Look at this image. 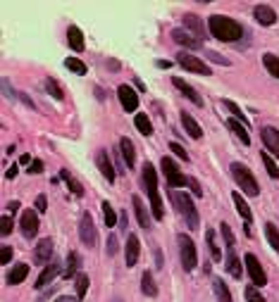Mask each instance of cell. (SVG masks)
I'll use <instances>...</instances> for the list:
<instances>
[{
	"instance_id": "obj_1",
	"label": "cell",
	"mask_w": 279,
	"mask_h": 302,
	"mask_svg": "<svg viewBox=\"0 0 279 302\" xmlns=\"http://www.w3.org/2000/svg\"><path fill=\"white\" fill-rule=\"evenodd\" d=\"M208 29H210V33H213L217 41H222V43H236V41L244 36V27H241L236 19L224 17V15H213V17L208 19Z\"/></svg>"
},
{
	"instance_id": "obj_2",
	"label": "cell",
	"mask_w": 279,
	"mask_h": 302,
	"mask_svg": "<svg viewBox=\"0 0 279 302\" xmlns=\"http://www.w3.org/2000/svg\"><path fill=\"white\" fill-rule=\"evenodd\" d=\"M141 181H143V188L150 197V212L153 217L160 221L165 217V207H163V200H160V193H158V171L150 162H146L143 169H141Z\"/></svg>"
},
{
	"instance_id": "obj_3",
	"label": "cell",
	"mask_w": 279,
	"mask_h": 302,
	"mask_svg": "<svg viewBox=\"0 0 279 302\" xmlns=\"http://www.w3.org/2000/svg\"><path fill=\"white\" fill-rule=\"evenodd\" d=\"M169 200H172V205L177 207V212L186 219V226L196 231L198 226H200V217H198V210H196L194 200L186 195V193H179V191H169Z\"/></svg>"
},
{
	"instance_id": "obj_4",
	"label": "cell",
	"mask_w": 279,
	"mask_h": 302,
	"mask_svg": "<svg viewBox=\"0 0 279 302\" xmlns=\"http://www.w3.org/2000/svg\"><path fill=\"white\" fill-rule=\"evenodd\" d=\"M231 176H234V181L244 188V193L246 195H251V197H255L258 193H260V188H258V181L253 179L251 169L246 165H241V162H234L231 165Z\"/></svg>"
},
{
	"instance_id": "obj_5",
	"label": "cell",
	"mask_w": 279,
	"mask_h": 302,
	"mask_svg": "<svg viewBox=\"0 0 279 302\" xmlns=\"http://www.w3.org/2000/svg\"><path fill=\"white\" fill-rule=\"evenodd\" d=\"M177 243H179V257H181V267H184L186 272L196 269V264H198V252H196L194 241H191L186 233H179V236H177Z\"/></svg>"
},
{
	"instance_id": "obj_6",
	"label": "cell",
	"mask_w": 279,
	"mask_h": 302,
	"mask_svg": "<svg viewBox=\"0 0 279 302\" xmlns=\"http://www.w3.org/2000/svg\"><path fill=\"white\" fill-rule=\"evenodd\" d=\"M79 238H82V243L88 247L98 245V228H96V224H93L91 212H84V214H82V221H79Z\"/></svg>"
},
{
	"instance_id": "obj_7",
	"label": "cell",
	"mask_w": 279,
	"mask_h": 302,
	"mask_svg": "<svg viewBox=\"0 0 279 302\" xmlns=\"http://www.w3.org/2000/svg\"><path fill=\"white\" fill-rule=\"evenodd\" d=\"M160 169H163V174H165V179H167L169 188H181V186L189 183V179H186L184 174H179V166L174 165L169 157H163V160H160Z\"/></svg>"
},
{
	"instance_id": "obj_8",
	"label": "cell",
	"mask_w": 279,
	"mask_h": 302,
	"mask_svg": "<svg viewBox=\"0 0 279 302\" xmlns=\"http://www.w3.org/2000/svg\"><path fill=\"white\" fill-rule=\"evenodd\" d=\"M244 262H246V272H248V276H251V283L255 286V288H263V286L267 283V276H265V269H263L260 259L248 252V255L244 257Z\"/></svg>"
},
{
	"instance_id": "obj_9",
	"label": "cell",
	"mask_w": 279,
	"mask_h": 302,
	"mask_svg": "<svg viewBox=\"0 0 279 302\" xmlns=\"http://www.w3.org/2000/svg\"><path fill=\"white\" fill-rule=\"evenodd\" d=\"M117 98H119L122 110L124 112H136L139 110V95H136V91H134L131 86L122 83V86L117 88Z\"/></svg>"
},
{
	"instance_id": "obj_10",
	"label": "cell",
	"mask_w": 279,
	"mask_h": 302,
	"mask_svg": "<svg viewBox=\"0 0 279 302\" xmlns=\"http://www.w3.org/2000/svg\"><path fill=\"white\" fill-rule=\"evenodd\" d=\"M177 62L186 69V72H194V74H210V69H208V64L203 62V60H198L196 55H189V53H179L177 55Z\"/></svg>"
},
{
	"instance_id": "obj_11",
	"label": "cell",
	"mask_w": 279,
	"mask_h": 302,
	"mask_svg": "<svg viewBox=\"0 0 279 302\" xmlns=\"http://www.w3.org/2000/svg\"><path fill=\"white\" fill-rule=\"evenodd\" d=\"M96 165H98V169H100V174H103V179L105 181H115V176H117V171H115V165L110 162V152L108 150H98L96 152Z\"/></svg>"
},
{
	"instance_id": "obj_12",
	"label": "cell",
	"mask_w": 279,
	"mask_h": 302,
	"mask_svg": "<svg viewBox=\"0 0 279 302\" xmlns=\"http://www.w3.org/2000/svg\"><path fill=\"white\" fill-rule=\"evenodd\" d=\"M19 226H22L24 238H33V236L38 233V226H41L38 214H36L33 210H24V212H22V221H19Z\"/></svg>"
},
{
	"instance_id": "obj_13",
	"label": "cell",
	"mask_w": 279,
	"mask_h": 302,
	"mask_svg": "<svg viewBox=\"0 0 279 302\" xmlns=\"http://www.w3.org/2000/svg\"><path fill=\"white\" fill-rule=\"evenodd\" d=\"M139 255H141V241H139V236L129 233V238H127V245H124L127 267H136V262H139Z\"/></svg>"
},
{
	"instance_id": "obj_14",
	"label": "cell",
	"mask_w": 279,
	"mask_h": 302,
	"mask_svg": "<svg viewBox=\"0 0 279 302\" xmlns=\"http://www.w3.org/2000/svg\"><path fill=\"white\" fill-rule=\"evenodd\" d=\"M260 138H263L265 148L270 150V155L279 157V131L277 129H275V126H265V129L260 131Z\"/></svg>"
},
{
	"instance_id": "obj_15",
	"label": "cell",
	"mask_w": 279,
	"mask_h": 302,
	"mask_svg": "<svg viewBox=\"0 0 279 302\" xmlns=\"http://www.w3.org/2000/svg\"><path fill=\"white\" fill-rule=\"evenodd\" d=\"M253 17H255V22L263 24V27H272V24L277 22V12H275L270 5H255Z\"/></svg>"
},
{
	"instance_id": "obj_16",
	"label": "cell",
	"mask_w": 279,
	"mask_h": 302,
	"mask_svg": "<svg viewBox=\"0 0 279 302\" xmlns=\"http://www.w3.org/2000/svg\"><path fill=\"white\" fill-rule=\"evenodd\" d=\"M53 250H55V247H53V241H50V238H43V241L36 245L33 259H36L38 264H46V267H48V262L53 259Z\"/></svg>"
},
{
	"instance_id": "obj_17",
	"label": "cell",
	"mask_w": 279,
	"mask_h": 302,
	"mask_svg": "<svg viewBox=\"0 0 279 302\" xmlns=\"http://www.w3.org/2000/svg\"><path fill=\"white\" fill-rule=\"evenodd\" d=\"M119 155H122L127 169L131 171L134 165H136V150H134V143H131L129 138H119Z\"/></svg>"
},
{
	"instance_id": "obj_18",
	"label": "cell",
	"mask_w": 279,
	"mask_h": 302,
	"mask_svg": "<svg viewBox=\"0 0 279 302\" xmlns=\"http://www.w3.org/2000/svg\"><path fill=\"white\" fill-rule=\"evenodd\" d=\"M172 83H174V88H179V91H181V95H186V98H189L194 105H198V107L203 105V98L196 93L194 86H189V83L184 81V79H179V76H174V79H172Z\"/></svg>"
},
{
	"instance_id": "obj_19",
	"label": "cell",
	"mask_w": 279,
	"mask_h": 302,
	"mask_svg": "<svg viewBox=\"0 0 279 302\" xmlns=\"http://www.w3.org/2000/svg\"><path fill=\"white\" fill-rule=\"evenodd\" d=\"M172 41L179 43V45H184V48H191V50L200 48V41L194 38V36H189L184 29H174V31H172Z\"/></svg>"
},
{
	"instance_id": "obj_20",
	"label": "cell",
	"mask_w": 279,
	"mask_h": 302,
	"mask_svg": "<svg viewBox=\"0 0 279 302\" xmlns=\"http://www.w3.org/2000/svg\"><path fill=\"white\" fill-rule=\"evenodd\" d=\"M67 43L72 45V50H74V53H84L86 43H84V33H82V29H79V27H69V29H67Z\"/></svg>"
},
{
	"instance_id": "obj_21",
	"label": "cell",
	"mask_w": 279,
	"mask_h": 302,
	"mask_svg": "<svg viewBox=\"0 0 279 302\" xmlns=\"http://www.w3.org/2000/svg\"><path fill=\"white\" fill-rule=\"evenodd\" d=\"M57 274H60V264L57 262H53V264H48L43 272H41V276L36 278V288H46L50 281H55Z\"/></svg>"
},
{
	"instance_id": "obj_22",
	"label": "cell",
	"mask_w": 279,
	"mask_h": 302,
	"mask_svg": "<svg viewBox=\"0 0 279 302\" xmlns=\"http://www.w3.org/2000/svg\"><path fill=\"white\" fill-rule=\"evenodd\" d=\"M181 22H184V27H186V29H191V31H194L198 41H203V38H205V24L200 22V17H196V15H184V19H181Z\"/></svg>"
},
{
	"instance_id": "obj_23",
	"label": "cell",
	"mask_w": 279,
	"mask_h": 302,
	"mask_svg": "<svg viewBox=\"0 0 279 302\" xmlns=\"http://www.w3.org/2000/svg\"><path fill=\"white\" fill-rule=\"evenodd\" d=\"M181 126L186 129V134L194 138V140H198V138L203 136V129L198 126V121H196L194 117L189 114V112H181Z\"/></svg>"
},
{
	"instance_id": "obj_24",
	"label": "cell",
	"mask_w": 279,
	"mask_h": 302,
	"mask_svg": "<svg viewBox=\"0 0 279 302\" xmlns=\"http://www.w3.org/2000/svg\"><path fill=\"white\" fill-rule=\"evenodd\" d=\"M131 202H134V212H136L139 226H141V228H148V226H150V219H148V207L143 205V200H141L139 195H134V197H131Z\"/></svg>"
},
{
	"instance_id": "obj_25",
	"label": "cell",
	"mask_w": 279,
	"mask_h": 302,
	"mask_svg": "<svg viewBox=\"0 0 279 302\" xmlns=\"http://www.w3.org/2000/svg\"><path fill=\"white\" fill-rule=\"evenodd\" d=\"M231 200H234V205H236V212L241 214V219L246 221V226L253 221V214H251V207H248V202L241 197V193H234L231 195Z\"/></svg>"
},
{
	"instance_id": "obj_26",
	"label": "cell",
	"mask_w": 279,
	"mask_h": 302,
	"mask_svg": "<svg viewBox=\"0 0 279 302\" xmlns=\"http://www.w3.org/2000/svg\"><path fill=\"white\" fill-rule=\"evenodd\" d=\"M27 276H29V264H15L10 269V274H7V283L10 286H19Z\"/></svg>"
},
{
	"instance_id": "obj_27",
	"label": "cell",
	"mask_w": 279,
	"mask_h": 302,
	"mask_svg": "<svg viewBox=\"0 0 279 302\" xmlns=\"http://www.w3.org/2000/svg\"><path fill=\"white\" fill-rule=\"evenodd\" d=\"M224 267H227L229 276L241 278V259L236 257V252H234V250H227V262H224Z\"/></svg>"
},
{
	"instance_id": "obj_28",
	"label": "cell",
	"mask_w": 279,
	"mask_h": 302,
	"mask_svg": "<svg viewBox=\"0 0 279 302\" xmlns=\"http://www.w3.org/2000/svg\"><path fill=\"white\" fill-rule=\"evenodd\" d=\"M227 126L231 129V134H234V136L239 138V140H241L244 145H248V143H251V136H248V129H246V126H244L241 121H236V119H229V121H227Z\"/></svg>"
},
{
	"instance_id": "obj_29",
	"label": "cell",
	"mask_w": 279,
	"mask_h": 302,
	"mask_svg": "<svg viewBox=\"0 0 279 302\" xmlns=\"http://www.w3.org/2000/svg\"><path fill=\"white\" fill-rule=\"evenodd\" d=\"M60 179H62L65 183H67L69 193H74L77 197H82V195H84V188H82V183H79V181H77V179H74V176H72V174H69L67 169H62V171H60Z\"/></svg>"
},
{
	"instance_id": "obj_30",
	"label": "cell",
	"mask_w": 279,
	"mask_h": 302,
	"mask_svg": "<svg viewBox=\"0 0 279 302\" xmlns=\"http://www.w3.org/2000/svg\"><path fill=\"white\" fill-rule=\"evenodd\" d=\"M141 290H143V295H148V298H155V295H158V286H155L150 272H143V274H141Z\"/></svg>"
},
{
	"instance_id": "obj_31",
	"label": "cell",
	"mask_w": 279,
	"mask_h": 302,
	"mask_svg": "<svg viewBox=\"0 0 279 302\" xmlns=\"http://www.w3.org/2000/svg\"><path fill=\"white\" fill-rule=\"evenodd\" d=\"M43 86H46L48 95H53L55 100H62V98H65V88L60 86V81H57V79H53V76H48V79L43 81Z\"/></svg>"
},
{
	"instance_id": "obj_32",
	"label": "cell",
	"mask_w": 279,
	"mask_h": 302,
	"mask_svg": "<svg viewBox=\"0 0 279 302\" xmlns=\"http://www.w3.org/2000/svg\"><path fill=\"white\" fill-rule=\"evenodd\" d=\"M263 64L267 69V74H272L275 79H279V57L272 55V53H265L263 55Z\"/></svg>"
},
{
	"instance_id": "obj_33",
	"label": "cell",
	"mask_w": 279,
	"mask_h": 302,
	"mask_svg": "<svg viewBox=\"0 0 279 302\" xmlns=\"http://www.w3.org/2000/svg\"><path fill=\"white\" fill-rule=\"evenodd\" d=\"M134 126L139 129L141 136H150V134H153V124H150L148 114H136V119H134Z\"/></svg>"
},
{
	"instance_id": "obj_34",
	"label": "cell",
	"mask_w": 279,
	"mask_h": 302,
	"mask_svg": "<svg viewBox=\"0 0 279 302\" xmlns=\"http://www.w3.org/2000/svg\"><path fill=\"white\" fill-rule=\"evenodd\" d=\"M79 264H82V257H79V252H69V255H67V269H65V278H72V276L77 274Z\"/></svg>"
},
{
	"instance_id": "obj_35",
	"label": "cell",
	"mask_w": 279,
	"mask_h": 302,
	"mask_svg": "<svg viewBox=\"0 0 279 302\" xmlns=\"http://www.w3.org/2000/svg\"><path fill=\"white\" fill-rule=\"evenodd\" d=\"M213 288H215V295H217L220 302H234L231 300V293H229V288L224 286L222 278H215V281H213Z\"/></svg>"
},
{
	"instance_id": "obj_36",
	"label": "cell",
	"mask_w": 279,
	"mask_h": 302,
	"mask_svg": "<svg viewBox=\"0 0 279 302\" xmlns=\"http://www.w3.org/2000/svg\"><path fill=\"white\" fill-rule=\"evenodd\" d=\"M205 241H208V247H210V255H213V259H222V250H220V243H217V238H215V231H205Z\"/></svg>"
},
{
	"instance_id": "obj_37",
	"label": "cell",
	"mask_w": 279,
	"mask_h": 302,
	"mask_svg": "<svg viewBox=\"0 0 279 302\" xmlns=\"http://www.w3.org/2000/svg\"><path fill=\"white\" fill-rule=\"evenodd\" d=\"M265 238L270 241V245H272V250L279 255V231L275 224H265Z\"/></svg>"
},
{
	"instance_id": "obj_38",
	"label": "cell",
	"mask_w": 279,
	"mask_h": 302,
	"mask_svg": "<svg viewBox=\"0 0 279 302\" xmlns=\"http://www.w3.org/2000/svg\"><path fill=\"white\" fill-rule=\"evenodd\" d=\"M65 67H67L69 72L79 74V76H84L86 74V64L79 60V57H67V60H65Z\"/></svg>"
},
{
	"instance_id": "obj_39",
	"label": "cell",
	"mask_w": 279,
	"mask_h": 302,
	"mask_svg": "<svg viewBox=\"0 0 279 302\" xmlns=\"http://www.w3.org/2000/svg\"><path fill=\"white\" fill-rule=\"evenodd\" d=\"M224 107H227V110L231 112V114H234V119H236V121H241V124H244L246 129L251 126V124H248V119L244 117V112H241V107H239L236 103H231V100H224Z\"/></svg>"
},
{
	"instance_id": "obj_40",
	"label": "cell",
	"mask_w": 279,
	"mask_h": 302,
	"mask_svg": "<svg viewBox=\"0 0 279 302\" xmlns=\"http://www.w3.org/2000/svg\"><path fill=\"white\" fill-rule=\"evenodd\" d=\"M260 160H263V165H265V169H267V174H270L272 179H279V169H277V162L272 160V155H270V152H263Z\"/></svg>"
},
{
	"instance_id": "obj_41",
	"label": "cell",
	"mask_w": 279,
	"mask_h": 302,
	"mask_svg": "<svg viewBox=\"0 0 279 302\" xmlns=\"http://www.w3.org/2000/svg\"><path fill=\"white\" fill-rule=\"evenodd\" d=\"M103 219H105V226L110 228V226H115L117 224V214H115V210H112V205L108 202V200H103Z\"/></svg>"
},
{
	"instance_id": "obj_42",
	"label": "cell",
	"mask_w": 279,
	"mask_h": 302,
	"mask_svg": "<svg viewBox=\"0 0 279 302\" xmlns=\"http://www.w3.org/2000/svg\"><path fill=\"white\" fill-rule=\"evenodd\" d=\"M220 233H222L227 250H234V233H231V226H229L227 221H222V224H220Z\"/></svg>"
},
{
	"instance_id": "obj_43",
	"label": "cell",
	"mask_w": 279,
	"mask_h": 302,
	"mask_svg": "<svg viewBox=\"0 0 279 302\" xmlns=\"http://www.w3.org/2000/svg\"><path fill=\"white\" fill-rule=\"evenodd\" d=\"M86 290H88V276L86 274H77V298L84 300Z\"/></svg>"
},
{
	"instance_id": "obj_44",
	"label": "cell",
	"mask_w": 279,
	"mask_h": 302,
	"mask_svg": "<svg viewBox=\"0 0 279 302\" xmlns=\"http://www.w3.org/2000/svg\"><path fill=\"white\" fill-rule=\"evenodd\" d=\"M246 300H248V302H265V298L258 293V288H255V286H246Z\"/></svg>"
},
{
	"instance_id": "obj_45",
	"label": "cell",
	"mask_w": 279,
	"mask_h": 302,
	"mask_svg": "<svg viewBox=\"0 0 279 302\" xmlns=\"http://www.w3.org/2000/svg\"><path fill=\"white\" fill-rule=\"evenodd\" d=\"M117 247H119V243H117V236L110 233V236H108V243H105V252H108V257H112V255L117 252Z\"/></svg>"
},
{
	"instance_id": "obj_46",
	"label": "cell",
	"mask_w": 279,
	"mask_h": 302,
	"mask_svg": "<svg viewBox=\"0 0 279 302\" xmlns=\"http://www.w3.org/2000/svg\"><path fill=\"white\" fill-rule=\"evenodd\" d=\"M169 150H172L177 157H181V160H186V162H189V152H186V150H184L179 143H169Z\"/></svg>"
},
{
	"instance_id": "obj_47",
	"label": "cell",
	"mask_w": 279,
	"mask_h": 302,
	"mask_svg": "<svg viewBox=\"0 0 279 302\" xmlns=\"http://www.w3.org/2000/svg\"><path fill=\"white\" fill-rule=\"evenodd\" d=\"M205 57H208V60H213V62H217V64L229 67V60H227V57H222L220 53H215V50H208V53H205Z\"/></svg>"
},
{
	"instance_id": "obj_48",
	"label": "cell",
	"mask_w": 279,
	"mask_h": 302,
	"mask_svg": "<svg viewBox=\"0 0 279 302\" xmlns=\"http://www.w3.org/2000/svg\"><path fill=\"white\" fill-rule=\"evenodd\" d=\"M10 259H12V247L2 245L0 247V262H2V264H10Z\"/></svg>"
},
{
	"instance_id": "obj_49",
	"label": "cell",
	"mask_w": 279,
	"mask_h": 302,
	"mask_svg": "<svg viewBox=\"0 0 279 302\" xmlns=\"http://www.w3.org/2000/svg\"><path fill=\"white\" fill-rule=\"evenodd\" d=\"M2 236H10L12 233V219L10 217H2V228H0Z\"/></svg>"
},
{
	"instance_id": "obj_50",
	"label": "cell",
	"mask_w": 279,
	"mask_h": 302,
	"mask_svg": "<svg viewBox=\"0 0 279 302\" xmlns=\"http://www.w3.org/2000/svg\"><path fill=\"white\" fill-rule=\"evenodd\" d=\"M48 210V200H46V195H38L36 197V212H46Z\"/></svg>"
},
{
	"instance_id": "obj_51",
	"label": "cell",
	"mask_w": 279,
	"mask_h": 302,
	"mask_svg": "<svg viewBox=\"0 0 279 302\" xmlns=\"http://www.w3.org/2000/svg\"><path fill=\"white\" fill-rule=\"evenodd\" d=\"M189 186H191V193H194L196 197H203V188H200V183L196 179H189Z\"/></svg>"
},
{
	"instance_id": "obj_52",
	"label": "cell",
	"mask_w": 279,
	"mask_h": 302,
	"mask_svg": "<svg viewBox=\"0 0 279 302\" xmlns=\"http://www.w3.org/2000/svg\"><path fill=\"white\" fill-rule=\"evenodd\" d=\"M43 171V162L41 160H33L31 165H29V174H41Z\"/></svg>"
},
{
	"instance_id": "obj_53",
	"label": "cell",
	"mask_w": 279,
	"mask_h": 302,
	"mask_svg": "<svg viewBox=\"0 0 279 302\" xmlns=\"http://www.w3.org/2000/svg\"><path fill=\"white\" fill-rule=\"evenodd\" d=\"M119 228H122V231H129V221H127V214H124V212L119 214Z\"/></svg>"
},
{
	"instance_id": "obj_54",
	"label": "cell",
	"mask_w": 279,
	"mask_h": 302,
	"mask_svg": "<svg viewBox=\"0 0 279 302\" xmlns=\"http://www.w3.org/2000/svg\"><path fill=\"white\" fill-rule=\"evenodd\" d=\"M17 171H19V166L12 165L10 169H7V174H5V176H7V179H15V176H17Z\"/></svg>"
},
{
	"instance_id": "obj_55",
	"label": "cell",
	"mask_w": 279,
	"mask_h": 302,
	"mask_svg": "<svg viewBox=\"0 0 279 302\" xmlns=\"http://www.w3.org/2000/svg\"><path fill=\"white\" fill-rule=\"evenodd\" d=\"M2 91H5V95H7V98H12V88H10L7 79H2Z\"/></svg>"
},
{
	"instance_id": "obj_56",
	"label": "cell",
	"mask_w": 279,
	"mask_h": 302,
	"mask_svg": "<svg viewBox=\"0 0 279 302\" xmlns=\"http://www.w3.org/2000/svg\"><path fill=\"white\" fill-rule=\"evenodd\" d=\"M158 67H160V69H169L172 62H169V60H158Z\"/></svg>"
},
{
	"instance_id": "obj_57",
	"label": "cell",
	"mask_w": 279,
	"mask_h": 302,
	"mask_svg": "<svg viewBox=\"0 0 279 302\" xmlns=\"http://www.w3.org/2000/svg\"><path fill=\"white\" fill-rule=\"evenodd\" d=\"M155 267H158V269L163 267V255H160V250H155Z\"/></svg>"
},
{
	"instance_id": "obj_58",
	"label": "cell",
	"mask_w": 279,
	"mask_h": 302,
	"mask_svg": "<svg viewBox=\"0 0 279 302\" xmlns=\"http://www.w3.org/2000/svg\"><path fill=\"white\" fill-rule=\"evenodd\" d=\"M55 302H79V298H69V295H62V298H57Z\"/></svg>"
},
{
	"instance_id": "obj_59",
	"label": "cell",
	"mask_w": 279,
	"mask_h": 302,
	"mask_svg": "<svg viewBox=\"0 0 279 302\" xmlns=\"http://www.w3.org/2000/svg\"><path fill=\"white\" fill-rule=\"evenodd\" d=\"M19 207H22V205H19V202H17V200H15V202H10V205H7V210H10V212H17V210H19Z\"/></svg>"
},
{
	"instance_id": "obj_60",
	"label": "cell",
	"mask_w": 279,
	"mask_h": 302,
	"mask_svg": "<svg viewBox=\"0 0 279 302\" xmlns=\"http://www.w3.org/2000/svg\"><path fill=\"white\" fill-rule=\"evenodd\" d=\"M19 162H22V165H31V157H29V155H22Z\"/></svg>"
}]
</instances>
